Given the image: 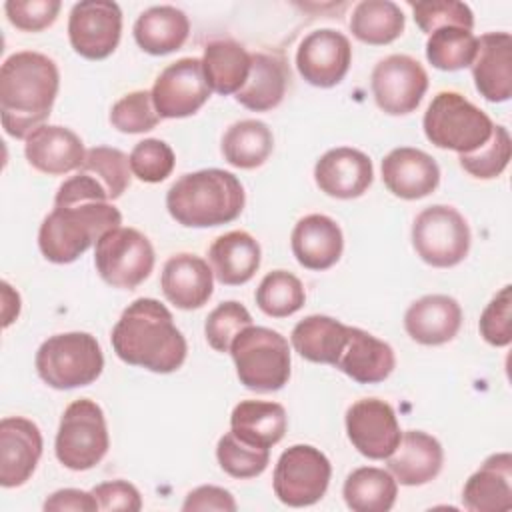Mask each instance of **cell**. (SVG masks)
<instances>
[{"label":"cell","instance_id":"cell-40","mask_svg":"<svg viewBox=\"0 0 512 512\" xmlns=\"http://www.w3.org/2000/svg\"><path fill=\"white\" fill-rule=\"evenodd\" d=\"M216 458L220 468L232 478H254L266 470L270 462V448L250 446L228 432L218 440Z\"/></svg>","mask_w":512,"mask_h":512},{"label":"cell","instance_id":"cell-43","mask_svg":"<svg viewBox=\"0 0 512 512\" xmlns=\"http://www.w3.org/2000/svg\"><path fill=\"white\" fill-rule=\"evenodd\" d=\"M252 324L250 312L236 300L218 304L206 318L204 334L216 352H230L232 340Z\"/></svg>","mask_w":512,"mask_h":512},{"label":"cell","instance_id":"cell-9","mask_svg":"<svg viewBox=\"0 0 512 512\" xmlns=\"http://www.w3.org/2000/svg\"><path fill=\"white\" fill-rule=\"evenodd\" d=\"M412 244L426 264L450 268L466 258L470 250V228L456 208L434 204L416 216Z\"/></svg>","mask_w":512,"mask_h":512},{"label":"cell","instance_id":"cell-45","mask_svg":"<svg viewBox=\"0 0 512 512\" xmlns=\"http://www.w3.org/2000/svg\"><path fill=\"white\" fill-rule=\"evenodd\" d=\"M414 20L418 28L426 34H432L444 26H460L472 30L474 14L472 10L458 0H432V2H410Z\"/></svg>","mask_w":512,"mask_h":512},{"label":"cell","instance_id":"cell-32","mask_svg":"<svg viewBox=\"0 0 512 512\" xmlns=\"http://www.w3.org/2000/svg\"><path fill=\"white\" fill-rule=\"evenodd\" d=\"M190 32L188 16L174 6H152L134 24L136 44L154 56L178 50Z\"/></svg>","mask_w":512,"mask_h":512},{"label":"cell","instance_id":"cell-48","mask_svg":"<svg viewBox=\"0 0 512 512\" xmlns=\"http://www.w3.org/2000/svg\"><path fill=\"white\" fill-rule=\"evenodd\" d=\"M92 494L98 502V510L114 512V510H126V512H138L142 508V498L136 486H132L126 480H112L102 482L92 488Z\"/></svg>","mask_w":512,"mask_h":512},{"label":"cell","instance_id":"cell-33","mask_svg":"<svg viewBox=\"0 0 512 512\" xmlns=\"http://www.w3.org/2000/svg\"><path fill=\"white\" fill-rule=\"evenodd\" d=\"M202 68L210 90L228 96L236 94L250 72V52L230 38L208 42L202 56Z\"/></svg>","mask_w":512,"mask_h":512},{"label":"cell","instance_id":"cell-27","mask_svg":"<svg viewBox=\"0 0 512 512\" xmlns=\"http://www.w3.org/2000/svg\"><path fill=\"white\" fill-rule=\"evenodd\" d=\"M292 252L308 270H326L334 266L344 248L340 226L324 214L300 218L292 230Z\"/></svg>","mask_w":512,"mask_h":512},{"label":"cell","instance_id":"cell-21","mask_svg":"<svg viewBox=\"0 0 512 512\" xmlns=\"http://www.w3.org/2000/svg\"><path fill=\"white\" fill-rule=\"evenodd\" d=\"M470 66L474 84L488 102H506L512 96V36L508 32L482 34Z\"/></svg>","mask_w":512,"mask_h":512},{"label":"cell","instance_id":"cell-1","mask_svg":"<svg viewBox=\"0 0 512 512\" xmlns=\"http://www.w3.org/2000/svg\"><path fill=\"white\" fill-rule=\"evenodd\" d=\"M110 340L122 362L158 374L178 370L188 352L170 310L154 298H138L128 304L112 328Z\"/></svg>","mask_w":512,"mask_h":512},{"label":"cell","instance_id":"cell-35","mask_svg":"<svg viewBox=\"0 0 512 512\" xmlns=\"http://www.w3.org/2000/svg\"><path fill=\"white\" fill-rule=\"evenodd\" d=\"M274 138L262 120L234 122L222 136L224 160L236 168L252 170L262 166L272 154Z\"/></svg>","mask_w":512,"mask_h":512},{"label":"cell","instance_id":"cell-31","mask_svg":"<svg viewBox=\"0 0 512 512\" xmlns=\"http://www.w3.org/2000/svg\"><path fill=\"white\" fill-rule=\"evenodd\" d=\"M350 326L342 324L336 318L322 316V314H312L300 320L292 334V346L294 350L316 364H332L336 366L338 356L348 340Z\"/></svg>","mask_w":512,"mask_h":512},{"label":"cell","instance_id":"cell-37","mask_svg":"<svg viewBox=\"0 0 512 512\" xmlns=\"http://www.w3.org/2000/svg\"><path fill=\"white\" fill-rule=\"evenodd\" d=\"M478 38L472 30L460 26H444L434 30L426 40V58L438 70H460L472 64Z\"/></svg>","mask_w":512,"mask_h":512},{"label":"cell","instance_id":"cell-19","mask_svg":"<svg viewBox=\"0 0 512 512\" xmlns=\"http://www.w3.org/2000/svg\"><path fill=\"white\" fill-rule=\"evenodd\" d=\"M382 180L394 196L418 200L436 190L440 182V168L430 154L418 148L402 146L384 156Z\"/></svg>","mask_w":512,"mask_h":512},{"label":"cell","instance_id":"cell-12","mask_svg":"<svg viewBox=\"0 0 512 512\" xmlns=\"http://www.w3.org/2000/svg\"><path fill=\"white\" fill-rule=\"evenodd\" d=\"M370 86L380 110L392 116L410 114L428 90V74L416 58L390 54L374 66Z\"/></svg>","mask_w":512,"mask_h":512},{"label":"cell","instance_id":"cell-44","mask_svg":"<svg viewBox=\"0 0 512 512\" xmlns=\"http://www.w3.org/2000/svg\"><path fill=\"white\" fill-rule=\"evenodd\" d=\"M130 170L142 182H162L174 170V152L172 148L158 138H146L138 142L130 152Z\"/></svg>","mask_w":512,"mask_h":512},{"label":"cell","instance_id":"cell-14","mask_svg":"<svg viewBox=\"0 0 512 512\" xmlns=\"http://www.w3.org/2000/svg\"><path fill=\"white\" fill-rule=\"evenodd\" d=\"M122 32V12L116 2L110 0H82L76 2L68 18V36L72 48L88 58H108Z\"/></svg>","mask_w":512,"mask_h":512},{"label":"cell","instance_id":"cell-6","mask_svg":"<svg viewBox=\"0 0 512 512\" xmlns=\"http://www.w3.org/2000/svg\"><path fill=\"white\" fill-rule=\"evenodd\" d=\"M240 382L254 392L280 390L290 378L288 340L264 326H246L230 344Z\"/></svg>","mask_w":512,"mask_h":512},{"label":"cell","instance_id":"cell-2","mask_svg":"<svg viewBox=\"0 0 512 512\" xmlns=\"http://www.w3.org/2000/svg\"><path fill=\"white\" fill-rule=\"evenodd\" d=\"M60 86L52 58L24 50L8 56L0 68V120L12 138H28L50 116Z\"/></svg>","mask_w":512,"mask_h":512},{"label":"cell","instance_id":"cell-11","mask_svg":"<svg viewBox=\"0 0 512 512\" xmlns=\"http://www.w3.org/2000/svg\"><path fill=\"white\" fill-rule=\"evenodd\" d=\"M330 460L310 444H294L284 450L274 468V494L286 506L316 504L328 490Z\"/></svg>","mask_w":512,"mask_h":512},{"label":"cell","instance_id":"cell-7","mask_svg":"<svg viewBox=\"0 0 512 512\" xmlns=\"http://www.w3.org/2000/svg\"><path fill=\"white\" fill-rule=\"evenodd\" d=\"M104 368L98 340L88 332H64L44 340L36 352L38 376L56 390L92 384Z\"/></svg>","mask_w":512,"mask_h":512},{"label":"cell","instance_id":"cell-22","mask_svg":"<svg viewBox=\"0 0 512 512\" xmlns=\"http://www.w3.org/2000/svg\"><path fill=\"white\" fill-rule=\"evenodd\" d=\"M462 326L460 304L446 294H428L412 302L404 314L408 336L426 346L450 342Z\"/></svg>","mask_w":512,"mask_h":512},{"label":"cell","instance_id":"cell-47","mask_svg":"<svg viewBox=\"0 0 512 512\" xmlns=\"http://www.w3.org/2000/svg\"><path fill=\"white\" fill-rule=\"evenodd\" d=\"M60 6V0H8L4 10L10 24L18 30L40 32L54 24Z\"/></svg>","mask_w":512,"mask_h":512},{"label":"cell","instance_id":"cell-41","mask_svg":"<svg viewBox=\"0 0 512 512\" xmlns=\"http://www.w3.org/2000/svg\"><path fill=\"white\" fill-rule=\"evenodd\" d=\"M512 140L504 126H494L490 140L470 154H458L460 166L474 178L490 180L504 172L510 162Z\"/></svg>","mask_w":512,"mask_h":512},{"label":"cell","instance_id":"cell-38","mask_svg":"<svg viewBox=\"0 0 512 512\" xmlns=\"http://www.w3.org/2000/svg\"><path fill=\"white\" fill-rule=\"evenodd\" d=\"M306 292L302 282L286 270L268 272L256 288L258 308L272 318H286L304 306Z\"/></svg>","mask_w":512,"mask_h":512},{"label":"cell","instance_id":"cell-3","mask_svg":"<svg viewBox=\"0 0 512 512\" xmlns=\"http://www.w3.org/2000/svg\"><path fill=\"white\" fill-rule=\"evenodd\" d=\"M166 208L188 228L228 224L244 208V188L232 172L220 168L188 172L168 188Z\"/></svg>","mask_w":512,"mask_h":512},{"label":"cell","instance_id":"cell-4","mask_svg":"<svg viewBox=\"0 0 512 512\" xmlns=\"http://www.w3.org/2000/svg\"><path fill=\"white\" fill-rule=\"evenodd\" d=\"M122 224V214L110 202H70L54 206L38 230V246L46 260L70 264L106 232Z\"/></svg>","mask_w":512,"mask_h":512},{"label":"cell","instance_id":"cell-28","mask_svg":"<svg viewBox=\"0 0 512 512\" xmlns=\"http://www.w3.org/2000/svg\"><path fill=\"white\" fill-rule=\"evenodd\" d=\"M290 80L286 60L278 54L254 52L250 54V72L244 86L236 92V100L254 112H266L276 108Z\"/></svg>","mask_w":512,"mask_h":512},{"label":"cell","instance_id":"cell-39","mask_svg":"<svg viewBox=\"0 0 512 512\" xmlns=\"http://www.w3.org/2000/svg\"><path fill=\"white\" fill-rule=\"evenodd\" d=\"M84 174L94 176L104 188L110 200H116L124 194L130 184V158L110 146H94L86 150V158L78 168Z\"/></svg>","mask_w":512,"mask_h":512},{"label":"cell","instance_id":"cell-25","mask_svg":"<svg viewBox=\"0 0 512 512\" xmlns=\"http://www.w3.org/2000/svg\"><path fill=\"white\" fill-rule=\"evenodd\" d=\"M464 508L472 512H506L512 508V456L498 452L466 480L462 490Z\"/></svg>","mask_w":512,"mask_h":512},{"label":"cell","instance_id":"cell-8","mask_svg":"<svg viewBox=\"0 0 512 512\" xmlns=\"http://www.w3.org/2000/svg\"><path fill=\"white\" fill-rule=\"evenodd\" d=\"M110 438L102 408L88 398L74 400L66 406L58 434H56V458L70 470H90L108 452Z\"/></svg>","mask_w":512,"mask_h":512},{"label":"cell","instance_id":"cell-20","mask_svg":"<svg viewBox=\"0 0 512 512\" xmlns=\"http://www.w3.org/2000/svg\"><path fill=\"white\" fill-rule=\"evenodd\" d=\"M24 154L32 168L50 176L68 174L80 168L86 158L80 136L58 124H42L30 132Z\"/></svg>","mask_w":512,"mask_h":512},{"label":"cell","instance_id":"cell-13","mask_svg":"<svg viewBox=\"0 0 512 512\" xmlns=\"http://www.w3.org/2000/svg\"><path fill=\"white\" fill-rule=\"evenodd\" d=\"M152 102L160 118H186L210 98V86L200 58H180L168 64L152 86Z\"/></svg>","mask_w":512,"mask_h":512},{"label":"cell","instance_id":"cell-36","mask_svg":"<svg viewBox=\"0 0 512 512\" xmlns=\"http://www.w3.org/2000/svg\"><path fill=\"white\" fill-rule=\"evenodd\" d=\"M404 14L390 0H362L350 16L352 34L366 44H390L404 30Z\"/></svg>","mask_w":512,"mask_h":512},{"label":"cell","instance_id":"cell-26","mask_svg":"<svg viewBox=\"0 0 512 512\" xmlns=\"http://www.w3.org/2000/svg\"><path fill=\"white\" fill-rule=\"evenodd\" d=\"M396 366L390 344L362 328L350 326L348 340L338 356L336 368L358 384H378L386 380Z\"/></svg>","mask_w":512,"mask_h":512},{"label":"cell","instance_id":"cell-29","mask_svg":"<svg viewBox=\"0 0 512 512\" xmlns=\"http://www.w3.org/2000/svg\"><path fill=\"white\" fill-rule=\"evenodd\" d=\"M208 258L218 282L240 286L246 284L260 266V244L248 232L232 230L212 242Z\"/></svg>","mask_w":512,"mask_h":512},{"label":"cell","instance_id":"cell-15","mask_svg":"<svg viewBox=\"0 0 512 512\" xmlns=\"http://www.w3.org/2000/svg\"><path fill=\"white\" fill-rule=\"evenodd\" d=\"M346 432L352 446L372 460L388 458L402 438L394 408L378 398H362L348 408Z\"/></svg>","mask_w":512,"mask_h":512},{"label":"cell","instance_id":"cell-50","mask_svg":"<svg viewBox=\"0 0 512 512\" xmlns=\"http://www.w3.org/2000/svg\"><path fill=\"white\" fill-rule=\"evenodd\" d=\"M44 510H76V512H94L98 510V502L92 492L64 488L50 494L44 502Z\"/></svg>","mask_w":512,"mask_h":512},{"label":"cell","instance_id":"cell-10","mask_svg":"<svg viewBox=\"0 0 512 512\" xmlns=\"http://www.w3.org/2000/svg\"><path fill=\"white\" fill-rule=\"evenodd\" d=\"M94 264L106 284L132 290L150 276L154 248L136 228L118 226L96 242Z\"/></svg>","mask_w":512,"mask_h":512},{"label":"cell","instance_id":"cell-42","mask_svg":"<svg viewBox=\"0 0 512 512\" xmlns=\"http://www.w3.org/2000/svg\"><path fill=\"white\" fill-rule=\"evenodd\" d=\"M160 116L152 102V92L134 90L122 96L110 110V124L126 134H140L152 130Z\"/></svg>","mask_w":512,"mask_h":512},{"label":"cell","instance_id":"cell-49","mask_svg":"<svg viewBox=\"0 0 512 512\" xmlns=\"http://www.w3.org/2000/svg\"><path fill=\"white\" fill-rule=\"evenodd\" d=\"M182 510H224V512H234L236 502L234 496L218 486H198L192 492H188Z\"/></svg>","mask_w":512,"mask_h":512},{"label":"cell","instance_id":"cell-5","mask_svg":"<svg viewBox=\"0 0 512 512\" xmlns=\"http://www.w3.org/2000/svg\"><path fill=\"white\" fill-rule=\"evenodd\" d=\"M426 138L444 150L470 154L484 146L494 130V122L484 110L474 106L462 94L438 92L424 112Z\"/></svg>","mask_w":512,"mask_h":512},{"label":"cell","instance_id":"cell-17","mask_svg":"<svg viewBox=\"0 0 512 512\" xmlns=\"http://www.w3.org/2000/svg\"><path fill=\"white\" fill-rule=\"evenodd\" d=\"M42 456L40 428L22 416H8L0 422V484L22 486L36 470Z\"/></svg>","mask_w":512,"mask_h":512},{"label":"cell","instance_id":"cell-16","mask_svg":"<svg viewBox=\"0 0 512 512\" xmlns=\"http://www.w3.org/2000/svg\"><path fill=\"white\" fill-rule=\"evenodd\" d=\"M352 62L350 40L332 28H320L304 36L296 52L300 76L318 88H332L344 80Z\"/></svg>","mask_w":512,"mask_h":512},{"label":"cell","instance_id":"cell-34","mask_svg":"<svg viewBox=\"0 0 512 512\" xmlns=\"http://www.w3.org/2000/svg\"><path fill=\"white\" fill-rule=\"evenodd\" d=\"M342 496L354 512H388L396 502L398 484L390 472L362 466L348 474Z\"/></svg>","mask_w":512,"mask_h":512},{"label":"cell","instance_id":"cell-23","mask_svg":"<svg viewBox=\"0 0 512 512\" xmlns=\"http://www.w3.org/2000/svg\"><path fill=\"white\" fill-rule=\"evenodd\" d=\"M212 268L196 254L180 252L166 260L160 286L168 302L182 310H194L212 296Z\"/></svg>","mask_w":512,"mask_h":512},{"label":"cell","instance_id":"cell-24","mask_svg":"<svg viewBox=\"0 0 512 512\" xmlns=\"http://www.w3.org/2000/svg\"><path fill=\"white\" fill-rule=\"evenodd\" d=\"M442 462L444 452L434 436L422 430H408L388 456V472L404 486H422L440 474Z\"/></svg>","mask_w":512,"mask_h":512},{"label":"cell","instance_id":"cell-30","mask_svg":"<svg viewBox=\"0 0 512 512\" xmlns=\"http://www.w3.org/2000/svg\"><path fill=\"white\" fill-rule=\"evenodd\" d=\"M288 428V416L282 404L264 400H244L234 406L230 432L242 442L258 448L278 444Z\"/></svg>","mask_w":512,"mask_h":512},{"label":"cell","instance_id":"cell-18","mask_svg":"<svg viewBox=\"0 0 512 512\" xmlns=\"http://www.w3.org/2000/svg\"><path fill=\"white\" fill-rule=\"evenodd\" d=\"M372 178V160L364 152L348 146L324 152L314 166V180L318 188L340 200L362 196L372 184Z\"/></svg>","mask_w":512,"mask_h":512},{"label":"cell","instance_id":"cell-46","mask_svg":"<svg viewBox=\"0 0 512 512\" xmlns=\"http://www.w3.org/2000/svg\"><path fill=\"white\" fill-rule=\"evenodd\" d=\"M512 286H504L484 308L478 330L492 346H508L512 340Z\"/></svg>","mask_w":512,"mask_h":512}]
</instances>
